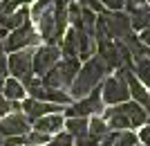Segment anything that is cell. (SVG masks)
I'll list each match as a JSON object with an SVG mask.
<instances>
[{
    "label": "cell",
    "mask_w": 150,
    "mask_h": 146,
    "mask_svg": "<svg viewBox=\"0 0 150 146\" xmlns=\"http://www.w3.org/2000/svg\"><path fill=\"white\" fill-rule=\"evenodd\" d=\"M103 106H105V103L101 99V85H99V88H94L88 97L76 99L74 103L65 106L63 115H65V119H67V117H90V115L103 113Z\"/></svg>",
    "instance_id": "4"
},
{
    "label": "cell",
    "mask_w": 150,
    "mask_h": 146,
    "mask_svg": "<svg viewBox=\"0 0 150 146\" xmlns=\"http://www.w3.org/2000/svg\"><path fill=\"white\" fill-rule=\"evenodd\" d=\"M58 47H61V58H79V36L74 27L65 29Z\"/></svg>",
    "instance_id": "15"
},
{
    "label": "cell",
    "mask_w": 150,
    "mask_h": 146,
    "mask_svg": "<svg viewBox=\"0 0 150 146\" xmlns=\"http://www.w3.org/2000/svg\"><path fill=\"white\" fill-rule=\"evenodd\" d=\"M61 61V47L58 45H36L34 47V61H31V68H34V74L43 76L47 70H52L54 65Z\"/></svg>",
    "instance_id": "6"
},
{
    "label": "cell",
    "mask_w": 150,
    "mask_h": 146,
    "mask_svg": "<svg viewBox=\"0 0 150 146\" xmlns=\"http://www.w3.org/2000/svg\"><path fill=\"white\" fill-rule=\"evenodd\" d=\"M31 61H34V47H25V50L11 52L7 54V65H9V74L13 79H27V76L34 74V68H31Z\"/></svg>",
    "instance_id": "7"
},
{
    "label": "cell",
    "mask_w": 150,
    "mask_h": 146,
    "mask_svg": "<svg viewBox=\"0 0 150 146\" xmlns=\"http://www.w3.org/2000/svg\"><path fill=\"white\" fill-rule=\"evenodd\" d=\"M125 14L128 16H139V14H150L148 0H125Z\"/></svg>",
    "instance_id": "21"
},
{
    "label": "cell",
    "mask_w": 150,
    "mask_h": 146,
    "mask_svg": "<svg viewBox=\"0 0 150 146\" xmlns=\"http://www.w3.org/2000/svg\"><path fill=\"white\" fill-rule=\"evenodd\" d=\"M139 41H141L146 47H150V25L146 27V29H141V32H139Z\"/></svg>",
    "instance_id": "32"
},
{
    "label": "cell",
    "mask_w": 150,
    "mask_h": 146,
    "mask_svg": "<svg viewBox=\"0 0 150 146\" xmlns=\"http://www.w3.org/2000/svg\"><path fill=\"white\" fill-rule=\"evenodd\" d=\"M137 146H139V144H137Z\"/></svg>",
    "instance_id": "37"
},
{
    "label": "cell",
    "mask_w": 150,
    "mask_h": 146,
    "mask_svg": "<svg viewBox=\"0 0 150 146\" xmlns=\"http://www.w3.org/2000/svg\"><path fill=\"white\" fill-rule=\"evenodd\" d=\"M117 133H119V130H108V133L99 140V146H112V144H114V137H117Z\"/></svg>",
    "instance_id": "28"
},
{
    "label": "cell",
    "mask_w": 150,
    "mask_h": 146,
    "mask_svg": "<svg viewBox=\"0 0 150 146\" xmlns=\"http://www.w3.org/2000/svg\"><path fill=\"white\" fill-rule=\"evenodd\" d=\"M148 2H150V0H148Z\"/></svg>",
    "instance_id": "36"
},
{
    "label": "cell",
    "mask_w": 150,
    "mask_h": 146,
    "mask_svg": "<svg viewBox=\"0 0 150 146\" xmlns=\"http://www.w3.org/2000/svg\"><path fill=\"white\" fill-rule=\"evenodd\" d=\"M29 130L31 121L23 115V110L0 117V137H20V135H27Z\"/></svg>",
    "instance_id": "9"
},
{
    "label": "cell",
    "mask_w": 150,
    "mask_h": 146,
    "mask_svg": "<svg viewBox=\"0 0 150 146\" xmlns=\"http://www.w3.org/2000/svg\"><path fill=\"white\" fill-rule=\"evenodd\" d=\"M2 97H5L7 101H23V99H27V90H25V85H23L18 79L7 76L5 79V88H2Z\"/></svg>",
    "instance_id": "16"
},
{
    "label": "cell",
    "mask_w": 150,
    "mask_h": 146,
    "mask_svg": "<svg viewBox=\"0 0 150 146\" xmlns=\"http://www.w3.org/2000/svg\"><path fill=\"white\" fill-rule=\"evenodd\" d=\"M45 146H74V137H72L69 133H65V130H61V133L52 135V140Z\"/></svg>",
    "instance_id": "24"
},
{
    "label": "cell",
    "mask_w": 150,
    "mask_h": 146,
    "mask_svg": "<svg viewBox=\"0 0 150 146\" xmlns=\"http://www.w3.org/2000/svg\"><path fill=\"white\" fill-rule=\"evenodd\" d=\"M108 65L101 61L96 54L94 56H90L88 61H83L81 70H79V74H76V79L72 81V85H69L67 95L72 97V99H83V97H88L90 92H92L94 88H99L101 83H103V79H105L108 74Z\"/></svg>",
    "instance_id": "1"
},
{
    "label": "cell",
    "mask_w": 150,
    "mask_h": 146,
    "mask_svg": "<svg viewBox=\"0 0 150 146\" xmlns=\"http://www.w3.org/2000/svg\"><path fill=\"white\" fill-rule=\"evenodd\" d=\"M88 124H90V117H67L65 119V126H63V130L65 133H69L72 137H81V135L88 133Z\"/></svg>",
    "instance_id": "18"
},
{
    "label": "cell",
    "mask_w": 150,
    "mask_h": 146,
    "mask_svg": "<svg viewBox=\"0 0 150 146\" xmlns=\"http://www.w3.org/2000/svg\"><path fill=\"white\" fill-rule=\"evenodd\" d=\"M119 72L123 74L125 83H128V92H130L132 101H137L139 106H144V108L150 113V92H148V88L134 76V72H132L130 68H119Z\"/></svg>",
    "instance_id": "11"
},
{
    "label": "cell",
    "mask_w": 150,
    "mask_h": 146,
    "mask_svg": "<svg viewBox=\"0 0 150 146\" xmlns=\"http://www.w3.org/2000/svg\"><path fill=\"white\" fill-rule=\"evenodd\" d=\"M74 146H99V140H94L92 135H81V137H76L74 140Z\"/></svg>",
    "instance_id": "27"
},
{
    "label": "cell",
    "mask_w": 150,
    "mask_h": 146,
    "mask_svg": "<svg viewBox=\"0 0 150 146\" xmlns=\"http://www.w3.org/2000/svg\"><path fill=\"white\" fill-rule=\"evenodd\" d=\"M103 7H105V11H123L125 7V0H101Z\"/></svg>",
    "instance_id": "26"
},
{
    "label": "cell",
    "mask_w": 150,
    "mask_h": 146,
    "mask_svg": "<svg viewBox=\"0 0 150 146\" xmlns=\"http://www.w3.org/2000/svg\"><path fill=\"white\" fill-rule=\"evenodd\" d=\"M132 72H134V76H137L139 81L144 83L146 88H150V56L134 61V65H132Z\"/></svg>",
    "instance_id": "19"
},
{
    "label": "cell",
    "mask_w": 150,
    "mask_h": 146,
    "mask_svg": "<svg viewBox=\"0 0 150 146\" xmlns=\"http://www.w3.org/2000/svg\"><path fill=\"white\" fill-rule=\"evenodd\" d=\"M2 88H5V79H0V95H2Z\"/></svg>",
    "instance_id": "34"
},
{
    "label": "cell",
    "mask_w": 150,
    "mask_h": 146,
    "mask_svg": "<svg viewBox=\"0 0 150 146\" xmlns=\"http://www.w3.org/2000/svg\"><path fill=\"white\" fill-rule=\"evenodd\" d=\"M20 110L27 119L34 124L36 119L45 117V115H52V113H63L65 106H58V103H47V101H38V99H23L20 101Z\"/></svg>",
    "instance_id": "10"
},
{
    "label": "cell",
    "mask_w": 150,
    "mask_h": 146,
    "mask_svg": "<svg viewBox=\"0 0 150 146\" xmlns=\"http://www.w3.org/2000/svg\"><path fill=\"white\" fill-rule=\"evenodd\" d=\"M81 58H61L52 70H47L40 79H43V85L45 88H52V90H65L67 92L72 81L76 79L79 70H81Z\"/></svg>",
    "instance_id": "2"
},
{
    "label": "cell",
    "mask_w": 150,
    "mask_h": 146,
    "mask_svg": "<svg viewBox=\"0 0 150 146\" xmlns=\"http://www.w3.org/2000/svg\"><path fill=\"white\" fill-rule=\"evenodd\" d=\"M103 18V25L108 29V36L112 41H121L125 38L128 34L132 32V25H130V16L125 11H103L99 14Z\"/></svg>",
    "instance_id": "8"
},
{
    "label": "cell",
    "mask_w": 150,
    "mask_h": 146,
    "mask_svg": "<svg viewBox=\"0 0 150 146\" xmlns=\"http://www.w3.org/2000/svg\"><path fill=\"white\" fill-rule=\"evenodd\" d=\"M137 144H139L137 133H132V130H119L112 146H137Z\"/></svg>",
    "instance_id": "23"
},
{
    "label": "cell",
    "mask_w": 150,
    "mask_h": 146,
    "mask_svg": "<svg viewBox=\"0 0 150 146\" xmlns=\"http://www.w3.org/2000/svg\"><path fill=\"white\" fill-rule=\"evenodd\" d=\"M9 76V65H7V54H0V79Z\"/></svg>",
    "instance_id": "30"
},
{
    "label": "cell",
    "mask_w": 150,
    "mask_h": 146,
    "mask_svg": "<svg viewBox=\"0 0 150 146\" xmlns=\"http://www.w3.org/2000/svg\"><path fill=\"white\" fill-rule=\"evenodd\" d=\"M121 110H123L125 117L130 119V126L132 128L146 126L148 119H150V113L144 108V106H139L137 101H125V103H121Z\"/></svg>",
    "instance_id": "14"
},
{
    "label": "cell",
    "mask_w": 150,
    "mask_h": 146,
    "mask_svg": "<svg viewBox=\"0 0 150 146\" xmlns=\"http://www.w3.org/2000/svg\"><path fill=\"white\" fill-rule=\"evenodd\" d=\"M110 128H108V124H105V119L103 117H90V124H88V135H92L94 140H101L103 135L108 133Z\"/></svg>",
    "instance_id": "20"
},
{
    "label": "cell",
    "mask_w": 150,
    "mask_h": 146,
    "mask_svg": "<svg viewBox=\"0 0 150 146\" xmlns=\"http://www.w3.org/2000/svg\"><path fill=\"white\" fill-rule=\"evenodd\" d=\"M101 99L108 106H119V103H125L130 99V92H128V83H125L123 74L117 70L114 76H108L101 83Z\"/></svg>",
    "instance_id": "3"
},
{
    "label": "cell",
    "mask_w": 150,
    "mask_h": 146,
    "mask_svg": "<svg viewBox=\"0 0 150 146\" xmlns=\"http://www.w3.org/2000/svg\"><path fill=\"white\" fill-rule=\"evenodd\" d=\"M69 2H79V0H69Z\"/></svg>",
    "instance_id": "35"
},
{
    "label": "cell",
    "mask_w": 150,
    "mask_h": 146,
    "mask_svg": "<svg viewBox=\"0 0 150 146\" xmlns=\"http://www.w3.org/2000/svg\"><path fill=\"white\" fill-rule=\"evenodd\" d=\"M96 56L108 65L110 72L123 68V58H121L119 45H117V41H112V38H105V41H99V43H96Z\"/></svg>",
    "instance_id": "12"
},
{
    "label": "cell",
    "mask_w": 150,
    "mask_h": 146,
    "mask_svg": "<svg viewBox=\"0 0 150 146\" xmlns=\"http://www.w3.org/2000/svg\"><path fill=\"white\" fill-rule=\"evenodd\" d=\"M137 137H139V142L144 146H150V124H146V126L141 128V133H139Z\"/></svg>",
    "instance_id": "29"
},
{
    "label": "cell",
    "mask_w": 150,
    "mask_h": 146,
    "mask_svg": "<svg viewBox=\"0 0 150 146\" xmlns=\"http://www.w3.org/2000/svg\"><path fill=\"white\" fill-rule=\"evenodd\" d=\"M29 9L27 7H18V9H13L11 14H7L5 18H2V23H0V27H5V29H16V27H23L25 23H29Z\"/></svg>",
    "instance_id": "17"
},
{
    "label": "cell",
    "mask_w": 150,
    "mask_h": 146,
    "mask_svg": "<svg viewBox=\"0 0 150 146\" xmlns=\"http://www.w3.org/2000/svg\"><path fill=\"white\" fill-rule=\"evenodd\" d=\"M0 54H5V41H0Z\"/></svg>",
    "instance_id": "33"
},
{
    "label": "cell",
    "mask_w": 150,
    "mask_h": 146,
    "mask_svg": "<svg viewBox=\"0 0 150 146\" xmlns=\"http://www.w3.org/2000/svg\"><path fill=\"white\" fill-rule=\"evenodd\" d=\"M9 113H11V101H7L5 97L0 95V117H5Z\"/></svg>",
    "instance_id": "31"
},
{
    "label": "cell",
    "mask_w": 150,
    "mask_h": 146,
    "mask_svg": "<svg viewBox=\"0 0 150 146\" xmlns=\"http://www.w3.org/2000/svg\"><path fill=\"white\" fill-rule=\"evenodd\" d=\"M79 5L85 7V9H90V11H94V14H103L105 11V7H103L101 0H79Z\"/></svg>",
    "instance_id": "25"
},
{
    "label": "cell",
    "mask_w": 150,
    "mask_h": 146,
    "mask_svg": "<svg viewBox=\"0 0 150 146\" xmlns=\"http://www.w3.org/2000/svg\"><path fill=\"white\" fill-rule=\"evenodd\" d=\"M50 140H52V135L40 133V130H36V128H31L29 133L25 135V144H29V146H45Z\"/></svg>",
    "instance_id": "22"
},
{
    "label": "cell",
    "mask_w": 150,
    "mask_h": 146,
    "mask_svg": "<svg viewBox=\"0 0 150 146\" xmlns=\"http://www.w3.org/2000/svg\"><path fill=\"white\" fill-rule=\"evenodd\" d=\"M63 126H65V117H63L61 113L45 115V117H40V119H36L34 124H31V128H36V130H40V133H47V135L61 133Z\"/></svg>",
    "instance_id": "13"
},
{
    "label": "cell",
    "mask_w": 150,
    "mask_h": 146,
    "mask_svg": "<svg viewBox=\"0 0 150 146\" xmlns=\"http://www.w3.org/2000/svg\"><path fill=\"white\" fill-rule=\"evenodd\" d=\"M38 41H40V36H38L36 27H34V23H25L23 27H16V29H11V32L7 34L5 38V52H18V50H25V47H36Z\"/></svg>",
    "instance_id": "5"
}]
</instances>
